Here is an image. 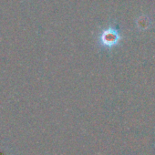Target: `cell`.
Instances as JSON below:
<instances>
[{"instance_id": "cell-1", "label": "cell", "mask_w": 155, "mask_h": 155, "mask_svg": "<svg viewBox=\"0 0 155 155\" xmlns=\"http://www.w3.org/2000/svg\"><path fill=\"white\" fill-rule=\"evenodd\" d=\"M122 39V34L117 22H111L102 28L96 38V46L103 51H110L116 48Z\"/></svg>"}, {"instance_id": "cell-2", "label": "cell", "mask_w": 155, "mask_h": 155, "mask_svg": "<svg viewBox=\"0 0 155 155\" xmlns=\"http://www.w3.org/2000/svg\"><path fill=\"white\" fill-rule=\"evenodd\" d=\"M136 27L140 31H146L148 29H150V28L152 25V21L150 18L149 16L147 15H141L139 16L135 21Z\"/></svg>"}]
</instances>
